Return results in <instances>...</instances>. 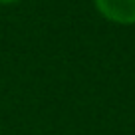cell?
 Masks as SVG:
<instances>
[{"mask_svg": "<svg viewBox=\"0 0 135 135\" xmlns=\"http://www.w3.org/2000/svg\"><path fill=\"white\" fill-rule=\"evenodd\" d=\"M14 2H18V0H0V4H14Z\"/></svg>", "mask_w": 135, "mask_h": 135, "instance_id": "2", "label": "cell"}, {"mask_svg": "<svg viewBox=\"0 0 135 135\" xmlns=\"http://www.w3.org/2000/svg\"><path fill=\"white\" fill-rule=\"evenodd\" d=\"M95 10L113 24H135V0H93Z\"/></svg>", "mask_w": 135, "mask_h": 135, "instance_id": "1", "label": "cell"}]
</instances>
